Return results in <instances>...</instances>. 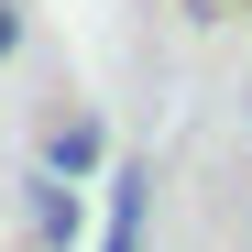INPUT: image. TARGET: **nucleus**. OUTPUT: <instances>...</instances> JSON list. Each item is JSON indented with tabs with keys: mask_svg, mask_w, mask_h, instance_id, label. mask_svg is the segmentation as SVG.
I'll return each instance as SVG.
<instances>
[{
	"mask_svg": "<svg viewBox=\"0 0 252 252\" xmlns=\"http://www.w3.org/2000/svg\"><path fill=\"white\" fill-rule=\"evenodd\" d=\"M11 44H22V11H11V0H0V55H11Z\"/></svg>",
	"mask_w": 252,
	"mask_h": 252,
	"instance_id": "obj_4",
	"label": "nucleus"
},
{
	"mask_svg": "<svg viewBox=\"0 0 252 252\" xmlns=\"http://www.w3.org/2000/svg\"><path fill=\"white\" fill-rule=\"evenodd\" d=\"M154 230V176L143 164H110V220H99V252H143Z\"/></svg>",
	"mask_w": 252,
	"mask_h": 252,
	"instance_id": "obj_2",
	"label": "nucleus"
},
{
	"mask_svg": "<svg viewBox=\"0 0 252 252\" xmlns=\"http://www.w3.org/2000/svg\"><path fill=\"white\" fill-rule=\"evenodd\" d=\"M22 220H33V241H44V252H77V241H88V187L33 176V187H22Z\"/></svg>",
	"mask_w": 252,
	"mask_h": 252,
	"instance_id": "obj_1",
	"label": "nucleus"
},
{
	"mask_svg": "<svg viewBox=\"0 0 252 252\" xmlns=\"http://www.w3.org/2000/svg\"><path fill=\"white\" fill-rule=\"evenodd\" d=\"M44 176H66V187L110 176V132H99V121H55V132H44Z\"/></svg>",
	"mask_w": 252,
	"mask_h": 252,
	"instance_id": "obj_3",
	"label": "nucleus"
}]
</instances>
